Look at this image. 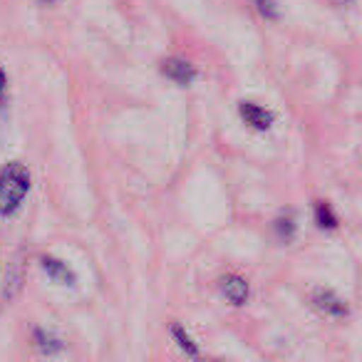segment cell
<instances>
[{
	"label": "cell",
	"instance_id": "6",
	"mask_svg": "<svg viewBox=\"0 0 362 362\" xmlns=\"http://www.w3.org/2000/svg\"><path fill=\"white\" fill-rule=\"evenodd\" d=\"M42 271L50 276V281L62 283V286H72V283H75V273L67 268V263L57 261V258H50V256L42 258Z\"/></svg>",
	"mask_w": 362,
	"mask_h": 362
},
{
	"label": "cell",
	"instance_id": "13",
	"mask_svg": "<svg viewBox=\"0 0 362 362\" xmlns=\"http://www.w3.org/2000/svg\"><path fill=\"white\" fill-rule=\"evenodd\" d=\"M6 82H8L6 70H3V67H0V95H3V90H6Z\"/></svg>",
	"mask_w": 362,
	"mask_h": 362
},
{
	"label": "cell",
	"instance_id": "11",
	"mask_svg": "<svg viewBox=\"0 0 362 362\" xmlns=\"http://www.w3.org/2000/svg\"><path fill=\"white\" fill-rule=\"evenodd\" d=\"M273 228H276V233L283 238V241H291L293 236H296V218L293 216H281L276 218V223H273Z\"/></svg>",
	"mask_w": 362,
	"mask_h": 362
},
{
	"label": "cell",
	"instance_id": "7",
	"mask_svg": "<svg viewBox=\"0 0 362 362\" xmlns=\"http://www.w3.org/2000/svg\"><path fill=\"white\" fill-rule=\"evenodd\" d=\"M33 340H35V347L40 352H45V355H55V352L62 350V340L57 335H52V332L42 330V327H35L33 330Z\"/></svg>",
	"mask_w": 362,
	"mask_h": 362
},
{
	"label": "cell",
	"instance_id": "3",
	"mask_svg": "<svg viewBox=\"0 0 362 362\" xmlns=\"http://www.w3.org/2000/svg\"><path fill=\"white\" fill-rule=\"evenodd\" d=\"M238 112H241V119L246 122V124L251 127V129H258V132L271 129V124H273V112H268L266 107L256 105V102H241Z\"/></svg>",
	"mask_w": 362,
	"mask_h": 362
},
{
	"label": "cell",
	"instance_id": "5",
	"mask_svg": "<svg viewBox=\"0 0 362 362\" xmlns=\"http://www.w3.org/2000/svg\"><path fill=\"white\" fill-rule=\"evenodd\" d=\"M221 293L231 305H243L251 296V288H248L246 278L241 276H223L221 278Z\"/></svg>",
	"mask_w": 362,
	"mask_h": 362
},
{
	"label": "cell",
	"instance_id": "4",
	"mask_svg": "<svg viewBox=\"0 0 362 362\" xmlns=\"http://www.w3.org/2000/svg\"><path fill=\"white\" fill-rule=\"evenodd\" d=\"M161 72H164L171 82H176V85H192V82L197 80V67H194L189 60H181V57L164 60Z\"/></svg>",
	"mask_w": 362,
	"mask_h": 362
},
{
	"label": "cell",
	"instance_id": "1",
	"mask_svg": "<svg viewBox=\"0 0 362 362\" xmlns=\"http://www.w3.org/2000/svg\"><path fill=\"white\" fill-rule=\"evenodd\" d=\"M30 192V171L23 161H8L0 171V214L13 216Z\"/></svg>",
	"mask_w": 362,
	"mask_h": 362
},
{
	"label": "cell",
	"instance_id": "8",
	"mask_svg": "<svg viewBox=\"0 0 362 362\" xmlns=\"http://www.w3.org/2000/svg\"><path fill=\"white\" fill-rule=\"evenodd\" d=\"M171 337L176 340V345L181 347V350L187 352L189 357H199V345L194 342V337L189 335L187 330H184V325H179V322H174L171 325Z\"/></svg>",
	"mask_w": 362,
	"mask_h": 362
},
{
	"label": "cell",
	"instance_id": "2",
	"mask_svg": "<svg viewBox=\"0 0 362 362\" xmlns=\"http://www.w3.org/2000/svg\"><path fill=\"white\" fill-rule=\"evenodd\" d=\"M310 303H313V308H315V310H320L322 315H327V317L347 315V303L342 300L337 293L325 291V288H317V291H313Z\"/></svg>",
	"mask_w": 362,
	"mask_h": 362
},
{
	"label": "cell",
	"instance_id": "9",
	"mask_svg": "<svg viewBox=\"0 0 362 362\" xmlns=\"http://www.w3.org/2000/svg\"><path fill=\"white\" fill-rule=\"evenodd\" d=\"M23 278H25V266H23V261H16L11 266V273H8L6 278V298H13L18 291L23 288Z\"/></svg>",
	"mask_w": 362,
	"mask_h": 362
},
{
	"label": "cell",
	"instance_id": "10",
	"mask_svg": "<svg viewBox=\"0 0 362 362\" xmlns=\"http://www.w3.org/2000/svg\"><path fill=\"white\" fill-rule=\"evenodd\" d=\"M313 214H315V223L320 228H335L337 226V216H335V211L330 209V204L317 202L315 206H313Z\"/></svg>",
	"mask_w": 362,
	"mask_h": 362
},
{
	"label": "cell",
	"instance_id": "14",
	"mask_svg": "<svg viewBox=\"0 0 362 362\" xmlns=\"http://www.w3.org/2000/svg\"><path fill=\"white\" fill-rule=\"evenodd\" d=\"M337 3H352V0H337Z\"/></svg>",
	"mask_w": 362,
	"mask_h": 362
},
{
	"label": "cell",
	"instance_id": "12",
	"mask_svg": "<svg viewBox=\"0 0 362 362\" xmlns=\"http://www.w3.org/2000/svg\"><path fill=\"white\" fill-rule=\"evenodd\" d=\"M253 6H256V11L261 13L266 21H278V6L276 0H251Z\"/></svg>",
	"mask_w": 362,
	"mask_h": 362
},
{
	"label": "cell",
	"instance_id": "15",
	"mask_svg": "<svg viewBox=\"0 0 362 362\" xmlns=\"http://www.w3.org/2000/svg\"><path fill=\"white\" fill-rule=\"evenodd\" d=\"M45 3H52V0H45Z\"/></svg>",
	"mask_w": 362,
	"mask_h": 362
}]
</instances>
